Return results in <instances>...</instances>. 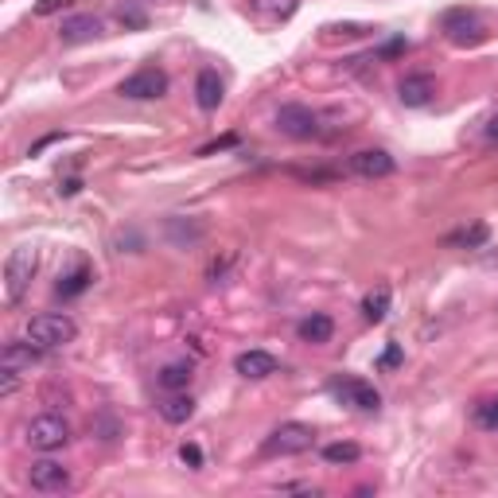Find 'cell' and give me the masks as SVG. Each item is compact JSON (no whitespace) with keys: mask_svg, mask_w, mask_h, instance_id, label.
I'll list each match as a JSON object with an SVG mask.
<instances>
[{"mask_svg":"<svg viewBox=\"0 0 498 498\" xmlns=\"http://www.w3.org/2000/svg\"><path fill=\"white\" fill-rule=\"evenodd\" d=\"M24 339L32 343L36 351H59V347H67V343H75L78 339V323L63 316V312H43V316H32L28 320V328H24Z\"/></svg>","mask_w":498,"mask_h":498,"instance_id":"1","label":"cell"},{"mask_svg":"<svg viewBox=\"0 0 498 498\" xmlns=\"http://www.w3.org/2000/svg\"><path fill=\"white\" fill-rule=\"evenodd\" d=\"M36 269H39V253L32 246H20V249L8 253V261H4V296H8V304L24 300V292L32 289V281H36Z\"/></svg>","mask_w":498,"mask_h":498,"instance_id":"2","label":"cell"},{"mask_svg":"<svg viewBox=\"0 0 498 498\" xmlns=\"http://www.w3.org/2000/svg\"><path fill=\"white\" fill-rule=\"evenodd\" d=\"M316 448V432H312V424H300V421H284L277 424L265 444H261V452L265 455H304Z\"/></svg>","mask_w":498,"mask_h":498,"instance_id":"3","label":"cell"},{"mask_svg":"<svg viewBox=\"0 0 498 498\" xmlns=\"http://www.w3.org/2000/svg\"><path fill=\"white\" fill-rule=\"evenodd\" d=\"M24 440H28V448H36V452H59V448H67V440H70V424L59 413H43L28 424Z\"/></svg>","mask_w":498,"mask_h":498,"instance_id":"4","label":"cell"},{"mask_svg":"<svg viewBox=\"0 0 498 498\" xmlns=\"http://www.w3.org/2000/svg\"><path fill=\"white\" fill-rule=\"evenodd\" d=\"M277 129L292 140H312V137H320V114L300 106V101H289V106L277 109Z\"/></svg>","mask_w":498,"mask_h":498,"instance_id":"5","label":"cell"},{"mask_svg":"<svg viewBox=\"0 0 498 498\" xmlns=\"http://www.w3.org/2000/svg\"><path fill=\"white\" fill-rule=\"evenodd\" d=\"M121 98H133V101H152V98H164L168 94V75L156 67H145L137 70V75H129L125 83L117 90Z\"/></svg>","mask_w":498,"mask_h":498,"instance_id":"6","label":"cell"},{"mask_svg":"<svg viewBox=\"0 0 498 498\" xmlns=\"http://www.w3.org/2000/svg\"><path fill=\"white\" fill-rule=\"evenodd\" d=\"M331 393L343 405H354V409H362V413H378V405H382V393L374 390L370 382H362V378H335Z\"/></svg>","mask_w":498,"mask_h":498,"instance_id":"7","label":"cell"},{"mask_svg":"<svg viewBox=\"0 0 498 498\" xmlns=\"http://www.w3.org/2000/svg\"><path fill=\"white\" fill-rule=\"evenodd\" d=\"M28 483L39 494H63V491H70V471L55 460H36L32 471H28Z\"/></svg>","mask_w":498,"mask_h":498,"instance_id":"8","label":"cell"},{"mask_svg":"<svg viewBox=\"0 0 498 498\" xmlns=\"http://www.w3.org/2000/svg\"><path fill=\"white\" fill-rule=\"evenodd\" d=\"M351 171L362 176V179H385V176L398 171V160H393L385 148H362V152L351 156Z\"/></svg>","mask_w":498,"mask_h":498,"instance_id":"9","label":"cell"},{"mask_svg":"<svg viewBox=\"0 0 498 498\" xmlns=\"http://www.w3.org/2000/svg\"><path fill=\"white\" fill-rule=\"evenodd\" d=\"M444 36L452 39V43H479L483 39V24H479V16L475 12H467V8H455V12L444 16Z\"/></svg>","mask_w":498,"mask_h":498,"instance_id":"10","label":"cell"},{"mask_svg":"<svg viewBox=\"0 0 498 498\" xmlns=\"http://www.w3.org/2000/svg\"><path fill=\"white\" fill-rule=\"evenodd\" d=\"M436 94V78L432 75H405L401 78V86H398V98H401V106H409V109H421V106H429Z\"/></svg>","mask_w":498,"mask_h":498,"instance_id":"11","label":"cell"},{"mask_svg":"<svg viewBox=\"0 0 498 498\" xmlns=\"http://www.w3.org/2000/svg\"><path fill=\"white\" fill-rule=\"evenodd\" d=\"M233 370L249 382H261V378H269V374H277V359H273L269 351H241L238 359H233Z\"/></svg>","mask_w":498,"mask_h":498,"instance_id":"12","label":"cell"},{"mask_svg":"<svg viewBox=\"0 0 498 498\" xmlns=\"http://www.w3.org/2000/svg\"><path fill=\"white\" fill-rule=\"evenodd\" d=\"M101 36V20L94 12H83V16H70L63 20V28H59V39L63 43H90V39Z\"/></svg>","mask_w":498,"mask_h":498,"instance_id":"13","label":"cell"},{"mask_svg":"<svg viewBox=\"0 0 498 498\" xmlns=\"http://www.w3.org/2000/svg\"><path fill=\"white\" fill-rule=\"evenodd\" d=\"M222 78H218V70H199V78H195V101H199V109H218L222 106Z\"/></svg>","mask_w":498,"mask_h":498,"instance_id":"14","label":"cell"},{"mask_svg":"<svg viewBox=\"0 0 498 498\" xmlns=\"http://www.w3.org/2000/svg\"><path fill=\"white\" fill-rule=\"evenodd\" d=\"M160 416H164L168 424H187L191 416H195V398H191L187 390H176L171 398L160 401Z\"/></svg>","mask_w":498,"mask_h":498,"instance_id":"15","label":"cell"},{"mask_svg":"<svg viewBox=\"0 0 498 498\" xmlns=\"http://www.w3.org/2000/svg\"><path fill=\"white\" fill-rule=\"evenodd\" d=\"M191 378H195V370H191V362H168L164 370L156 374V382H160V390H168V393H176V390H187Z\"/></svg>","mask_w":498,"mask_h":498,"instance_id":"16","label":"cell"},{"mask_svg":"<svg viewBox=\"0 0 498 498\" xmlns=\"http://www.w3.org/2000/svg\"><path fill=\"white\" fill-rule=\"evenodd\" d=\"M39 354L43 351H36L28 339L24 343H8L4 354H0V366H8V370H24V366H32L39 359Z\"/></svg>","mask_w":498,"mask_h":498,"instance_id":"17","label":"cell"},{"mask_svg":"<svg viewBox=\"0 0 498 498\" xmlns=\"http://www.w3.org/2000/svg\"><path fill=\"white\" fill-rule=\"evenodd\" d=\"M385 312H390V289H385V284H378L374 292H366V300H362V320H366V323H382Z\"/></svg>","mask_w":498,"mask_h":498,"instance_id":"18","label":"cell"},{"mask_svg":"<svg viewBox=\"0 0 498 498\" xmlns=\"http://www.w3.org/2000/svg\"><path fill=\"white\" fill-rule=\"evenodd\" d=\"M249 8H253L257 16H265V20H273V24H277V20H289L292 12H296L300 0H249Z\"/></svg>","mask_w":498,"mask_h":498,"instance_id":"19","label":"cell"},{"mask_svg":"<svg viewBox=\"0 0 498 498\" xmlns=\"http://www.w3.org/2000/svg\"><path fill=\"white\" fill-rule=\"evenodd\" d=\"M331 335H335L331 316H308L300 323V339L304 343H331Z\"/></svg>","mask_w":498,"mask_h":498,"instance_id":"20","label":"cell"},{"mask_svg":"<svg viewBox=\"0 0 498 498\" xmlns=\"http://www.w3.org/2000/svg\"><path fill=\"white\" fill-rule=\"evenodd\" d=\"M90 281H94V273H90V265H78L75 273H67L63 281H59V296L63 300H70V296H78V292H86L90 289Z\"/></svg>","mask_w":498,"mask_h":498,"instance_id":"21","label":"cell"},{"mask_svg":"<svg viewBox=\"0 0 498 498\" xmlns=\"http://www.w3.org/2000/svg\"><path fill=\"white\" fill-rule=\"evenodd\" d=\"M486 238H491V230H486V222H471L467 230L460 233H452V246H463V249H483L486 246Z\"/></svg>","mask_w":498,"mask_h":498,"instance_id":"22","label":"cell"},{"mask_svg":"<svg viewBox=\"0 0 498 498\" xmlns=\"http://www.w3.org/2000/svg\"><path fill=\"white\" fill-rule=\"evenodd\" d=\"M359 455H362V448H359V444H351V440L328 444V448H323V460H328V463H354Z\"/></svg>","mask_w":498,"mask_h":498,"instance_id":"23","label":"cell"},{"mask_svg":"<svg viewBox=\"0 0 498 498\" xmlns=\"http://www.w3.org/2000/svg\"><path fill=\"white\" fill-rule=\"evenodd\" d=\"M475 424L486 432H498V398H486L475 405Z\"/></svg>","mask_w":498,"mask_h":498,"instance_id":"24","label":"cell"},{"mask_svg":"<svg viewBox=\"0 0 498 498\" xmlns=\"http://www.w3.org/2000/svg\"><path fill=\"white\" fill-rule=\"evenodd\" d=\"M117 20L125 28H145V4H137V0H129V4L117 8Z\"/></svg>","mask_w":498,"mask_h":498,"instance_id":"25","label":"cell"},{"mask_svg":"<svg viewBox=\"0 0 498 498\" xmlns=\"http://www.w3.org/2000/svg\"><path fill=\"white\" fill-rule=\"evenodd\" d=\"M20 390V370H0V398H12V393Z\"/></svg>","mask_w":498,"mask_h":498,"instance_id":"26","label":"cell"},{"mask_svg":"<svg viewBox=\"0 0 498 498\" xmlns=\"http://www.w3.org/2000/svg\"><path fill=\"white\" fill-rule=\"evenodd\" d=\"M179 460L187 463L191 471H199V467H202V448H199V444H183V448H179Z\"/></svg>","mask_w":498,"mask_h":498,"instance_id":"27","label":"cell"},{"mask_svg":"<svg viewBox=\"0 0 498 498\" xmlns=\"http://www.w3.org/2000/svg\"><path fill=\"white\" fill-rule=\"evenodd\" d=\"M70 4H75V0H36V16H55Z\"/></svg>","mask_w":498,"mask_h":498,"instance_id":"28","label":"cell"},{"mask_svg":"<svg viewBox=\"0 0 498 498\" xmlns=\"http://www.w3.org/2000/svg\"><path fill=\"white\" fill-rule=\"evenodd\" d=\"M233 145H238V137H222V140H215V145L199 148V156H215V152H222V148H233Z\"/></svg>","mask_w":498,"mask_h":498,"instance_id":"29","label":"cell"},{"mask_svg":"<svg viewBox=\"0 0 498 498\" xmlns=\"http://www.w3.org/2000/svg\"><path fill=\"white\" fill-rule=\"evenodd\" d=\"M281 491L284 494H316V486H312V483H284Z\"/></svg>","mask_w":498,"mask_h":498,"instance_id":"30","label":"cell"},{"mask_svg":"<svg viewBox=\"0 0 498 498\" xmlns=\"http://www.w3.org/2000/svg\"><path fill=\"white\" fill-rule=\"evenodd\" d=\"M398 362H401V351L398 347H390V351L382 354V366H398Z\"/></svg>","mask_w":498,"mask_h":498,"instance_id":"31","label":"cell"},{"mask_svg":"<svg viewBox=\"0 0 498 498\" xmlns=\"http://www.w3.org/2000/svg\"><path fill=\"white\" fill-rule=\"evenodd\" d=\"M486 140H494V145H498V114L486 121Z\"/></svg>","mask_w":498,"mask_h":498,"instance_id":"32","label":"cell"},{"mask_svg":"<svg viewBox=\"0 0 498 498\" xmlns=\"http://www.w3.org/2000/svg\"><path fill=\"white\" fill-rule=\"evenodd\" d=\"M137 4H145V8H148V4H152V0H137Z\"/></svg>","mask_w":498,"mask_h":498,"instance_id":"33","label":"cell"}]
</instances>
